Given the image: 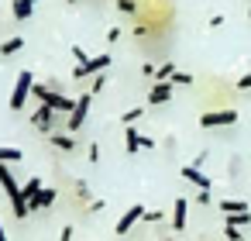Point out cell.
I'll use <instances>...</instances> for the list:
<instances>
[{
	"mask_svg": "<svg viewBox=\"0 0 251 241\" xmlns=\"http://www.w3.org/2000/svg\"><path fill=\"white\" fill-rule=\"evenodd\" d=\"M69 4H83V0H69Z\"/></svg>",
	"mask_w": 251,
	"mask_h": 241,
	"instance_id": "34",
	"label": "cell"
},
{
	"mask_svg": "<svg viewBox=\"0 0 251 241\" xmlns=\"http://www.w3.org/2000/svg\"><path fill=\"white\" fill-rule=\"evenodd\" d=\"M35 4H38V0H14V4H11V14H14L18 21H28V18L35 14Z\"/></svg>",
	"mask_w": 251,
	"mask_h": 241,
	"instance_id": "14",
	"label": "cell"
},
{
	"mask_svg": "<svg viewBox=\"0 0 251 241\" xmlns=\"http://www.w3.org/2000/svg\"><path fill=\"white\" fill-rule=\"evenodd\" d=\"M90 104H93V93H83L79 100H76V110L69 114V121H66V128H69V134H76L83 124H86V114H90Z\"/></svg>",
	"mask_w": 251,
	"mask_h": 241,
	"instance_id": "6",
	"label": "cell"
},
{
	"mask_svg": "<svg viewBox=\"0 0 251 241\" xmlns=\"http://www.w3.org/2000/svg\"><path fill=\"white\" fill-rule=\"evenodd\" d=\"M237 90H251V73H248V76H241V80H237Z\"/></svg>",
	"mask_w": 251,
	"mask_h": 241,
	"instance_id": "30",
	"label": "cell"
},
{
	"mask_svg": "<svg viewBox=\"0 0 251 241\" xmlns=\"http://www.w3.org/2000/svg\"><path fill=\"white\" fill-rule=\"evenodd\" d=\"M138 117H141V107H131L127 114H121V121H124L127 128H134V124H138Z\"/></svg>",
	"mask_w": 251,
	"mask_h": 241,
	"instance_id": "22",
	"label": "cell"
},
{
	"mask_svg": "<svg viewBox=\"0 0 251 241\" xmlns=\"http://www.w3.org/2000/svg\"><path fill=\"white\" fill-rule=\"evenodd\" d=\"M55 121H59V110H52L49 104H42V107L31 114V124H35L42 134H55Z\"/></svg>",
	"mask_w": 251,
	"mask_h": 241,
	"instance_id": "7",
	"label": "cell"
},
{
	"mask_svg": "<svg viewBox=\"0 0 251 241\" xmlns=\"http://www.w3.org/2000/svg\"><path fill=\"white\" fill-rule=\"evenodd\" d=\"M179 176H182L186 183H193L196 189H210V186H213V183H210V176H206V172H200V165H182V169H179Z\"/></svg>",
	"mask_w": 251,
	"mask_h": 241,
	"instance_id": "9",
	"label": "cell"
},
{
	"mask_svg": "<svg viewBox=\"0 0 251 241\" xmlns=\"http://www.w3.org/2000/svg\"><path fill=\"white\" fill-rule=\"evenodd\" d=\"M0 162L18 165V162H21V152H18V148H7V145H0Z\"/></svg>",
	"mask_w": 251,
	"mask_h": 241,
	"instance_id": "19",
	"label": "cell"
},
{
	"mask_svg": "<svg viewBox=\"0 0 251 241\" xmlns=\"http://www.w3.org/2000/svg\"><path fill=\"white\" fill-rule=\"evenodd\" d=\"M162 220V210H145V220L141 224H158Z\"/></svg>",
	"mask_w": 251,
	"mask_h": 241,
	"instance_id": "27",
	"label": "cell"
},
{
	"mask_svg": "<svg viewBox=\"0 0 251 241\" xmlns=\"http://www.w3.org/2000/svg\"><path fill=\"white\" fill-rule=\"evenodd\" d=\"M230 124H237V110H234V107L200 114V128H230Z\"/></svg>",
	"mask_w": 251,
	"mask_h": 241,
	"instance_id": "4",
	"label": "cell"
},
{
	"mask_svg": "<svg viewBox=\"0 0 251 241\" xmlns=\"http://www.w3.org/2000/svg\"><path fill=\"white\" fill-rule=\"evenodd\" d=\"M59 238H62V241H73V224H66V227H62V234H59Z\"/></svg>",
	"mask_w": 251,
	"mask_h": 241,
	"instance_id": "32",
	"label": "cell"
},
{
	"mask_svg": "<svg viewBox=\"0 0 251 241\" xmlns=\"http://www.w3.org/2000/svg\"><path fill=\"white\" fill-rule=\"evenodd\" d=\"M110 62H114V59H110L107 52H103V55H90L83 66H76V69H73V76H76V80H93V76L107 73V69H110Z\"/></svg>",
	"mask_w": 251,
	"mask_h": 241,
	"instance_id": "3",
	"label": "cell"
},
{
	"mask_svg": "<svg viewBox=\"0 0 251 241\" xmlns=\"http://www.w3.org/2000/svg\"><path fill=\"white\" fill-rule=\"evenodd\" d=\"M141 220H145V207H141V203H134V207H127V210H124V217L114 224V234H117V238H124V234H131V231H134V224H141Z\"/></svg>",
	"mask_w": 251,
	"mask_h": 241,
	"instance_id": "5",
	"label": "cell"
},
{
	"mask_svg": "<svg viewBox=\"0 0 251 241\" xmlns=\"http://www.w3.org/2000/svg\"><path fill=\"white\" fill-rule=\"evenodd\" d=\"M172 90H176V86H172L169 80L155 83V86L148 90V104H155V107H158V104H169V100H172Z\"/></svg>",
	"mask_w": 251,
	"mask_h": 241,
	"instance_id": "11",
	"label": "cell"
},
{
	"mask_svg": "<svg viewBox=\"0 0 251 241\" xmlns=\"http://www.w3.org/2000/svg\"><path fill=\"white\" fill-rule=\"evenodd\" d=\"M97 159H100V145L93 141V145H90V162H97Z\"/></svg>",
	"mask_w": 251,
	"mask_h": 241,
	"instance_id": "31",
	"label": "cell"
},
{
	"mask_svg": "<svg viewBox=\"0 0 251 241\" xmlns=\"http://www.w3.org/2000/svg\"><path fill=\"white\" fill-rule=\"evenodd\" d=\"M49 141H52V148H59V152H76L73 134H49Z\"/></svg>",
	"mask_w": 251,
	"mask_h": 241,
	"instance_id": "16",
	"label": "cell"
},
{
	"mask_svg": "<svg viewBox=\"0 0 251 241\" xmlns=\"http://www.w3.org/2000/svg\"><path fill=\"white\" fill-rule=\"evenodd\" d=\"M248 18H251V11H248Z\"/></svg>",
	"mask_w": 251,
	"mask_h": 241,
	"instance_id": "35",
	"label": "cell"
},
{
	"mask_svg": "<svg viewBox=\"0 0 251 241\" xmlns=\"http://www.w3.org/2000/svg\"><path fill=\"white\" fill-rule=\"evenodd\" d=\"M169 83H172V86H193V76H189V73H172Z\"/></svg>",
	"mask_w": 251,
	"mask_h": 241,
	"instance_id": "21",
	"label": "cell"
},
{
	"mask_svg": "<svg viewBox=\"0 0 251 241\" xmlns=\"http://www.w3.org/2000/svg\"><path fill=\"white\" fill-rule=\"evenodd\" d=\"M224 224H230V227H241V231H244V227L251 224V210H248V214H230V217H224Z\"/></svg>",
	"mask_w": 251,
	"mask_h": 241,
	"instance_id": "18",
	"label": "cell"
},
{
	"mask_svg": "<svg viewBox=\"0 0 251 241\" xmlns=\"http://www.w3.org/2000/svg\"><path fill=\"white\" fill-rule=\"evenodd\" d=\"M73 59H76V66H83V62H86V59H90V55H86V52H83V49H79V45H73Z\"/></svg>",
	"mask_w": 251,
	"mask_h": 241,
	"instance_id": "28",
	"label": "cell"
},
{
	"mask_svg": "<svg viewBox=\"0 0 251 241\" xmlns=\"http://www.w3.org/2000/svg\"><path fill=\"white\" fill-rule=\"evenodd\" d=\"M35 93H38V100L42 104H49L52 110H59V114H73L76 110V100H69L66 93H59V90H49V86H35Z\"/></svg>",
	"mask_w": 251,
	"mask_h": 241,
	"instance_id": "2",
	"label": "cell"
},
{
	"mask_svg": "<svg viewBox=\"0 0 251 241\" xmlns=\"http://www.w3.org/2000/svg\"><path fill=\"white\" fill-rule=\"evenodd\" d=\"M103 86H107V76H103V73H100V76H93V80H90V93H100V90H103Z\"/></svg>",
	"mask_w": 251,
	"mask_h": 241,
	"instance_id": "24",
	"label": "cell"
},
{
	"mask_svg": "<svg viewBox=\"0 0 251 241\" xmlns=\"http://www.w3.org/2000/svg\"><path fill=\"white\" fill-rule=\"evenodd\" d=\"M196 203H200V207H210V203H213V193H210V189H200V193H196Z\"/></svg>",
	"mask_w": 251,
	"mask_h": 241,
	"instance_id": "26",
	"label": "cell"
},
{
	"mask_svg": "<svg viewBox=\"0 0 251 241\" xmlns=\"http://www.w3.org/2000/svg\"><path fill=\"white\" fill-rule=\"evenodd\" d=\"M172 73H176V62H172V59H165L162 66H155V76H158V83H162V80H172Z\"/></svg>",
	"mask_w": 251,
	"mask_h": 241,
	"instance_id": "20",
	"label": "cell"
},
{
	"mask_svg": "<svg viewBox=\"0 0 251 241\" xmlns=\"http://www.w3.org/2000/svg\"><path fill=\"white\" fill-rule=\"evenodd\" d=\"M0 241H7V231H4V224H0Z\"/></svg>",
	"mask_w": 251,
	"mask_h": 241,
	"instance_id": "33",
	"label": "cell"
},
{
	"mask_svg": "<svg viewBox=\"0 0 251 241\" xmlns=\"http://www.w3.org/2000/svg\"><path fill=\"white\" fill-rule=\"evenodd\" d=\"M25 49V38L21 35H14V38H7L4 45H0V59H11V55H18Z\"/></svg>",
	"mask_w": 251,
	"mask_h": 241,
	"instance_id": "15",
	"label": "cell"
},
{
	"mask_svg": "<svg viewBox=\"0 0 251 241\" xmlns=\"http://www.w3.org/2000/svg\"><path fill=\"white\" fill-rule=\"evenodd\" d=\"M117 11L121 14H138V4L134 0H117Z\"/></svg>",
	"mask_w": 251,
	"mask_h": 241,
	"instance_id": "23",
	"label": "cell"
},
{
	"mask_svg": "<svg viewBox=\"0 0 251 241\" xmlns=\"http://www.w3.org/2000/svg\"><path fill=\"white\" fill-rule=\"evenodd\" d=\"M124 148H127V155H134V152H141V148H155V141L145 138V134H138L134 128H127V131H124Z\"/></svg>",
	"mask_w": 251,
	"mask_h": 241,
	"instance_id": "8",
	"label": "cell"
},
{
	"mask_svg": "<svg viewBox=\"0 0 251 241\" xmlns=\"http://www.w3.org/2000/svg\"><path fill=\"white\" fill-rule=\"evenodd\" d=\"M55 196H59L55 189H49V186H42V193H38V196H35V200H31L28 207H31V210H49V207L55 203Z\"/></svg>",
	"mask_w": 251,
	"mask_h": 241,
	"instance_id": "12",
	"label": "cell"
},
{
	"mask_svg": "<svg viewBox=\"0 0 251 241\" xmlns=\"http://www.w3.org/2000/svg\"><path fill=\"white\" fill-rule=\"evenodd\" d=\"M76 196H79V200H90V186H86V183H76Z\"/></svg>",
	"mask_w": 251,
	"mask_h": 241,
	"instance_id": "29",
	"label": "cell"
},
{
	"mask_svg": "<svg viewBox=\"0 0 251 241\" xmlns=\"http://www.w3.org/2000/svg\"><path fill=\"white\" fill-rule=\"evenodd\" d=\"M224 234H227L230 241H244V231H241V227H230V224H224Z\"/></svg>",
	"mask_w": 251,
	"mask_h": 241,
	"instance_id": "25",
	"label": "cell"
},
{
	"mask_svg": "<svg viewBox=\"0 0 251 241\" xmlns=\"http://www.w3.org/2000/svg\"><path fill=\"white\" fill-rule=\"evenodd\" d=\"M217 207H220V214H224V217H230V214H248V203H244V200H234V196L217 200Z\"/></svg>",
	"mask_w": 251,
	"mask_h": 241,
	"instance_id": "13",
	"label": "cell"
},
{
	"mask_svg": "<svg viewBox=\"0 0 251 241\" xmlns=\"http://www.w3.org/2000/svg\"><path fill=\"white\" fill-rule=\"evenodd\" d=\"M186 217H189V200L186 196H176V203H172V227L176 231H186L189 227Z\"/></svg>",
	"mask_w": 251,
	"mask_h": 241,
	"instance_id": "10",
	"label": "cell"
},
{
	"mask_svg": "<svg viewBox=\"0 0 251 241\" xmlns=\"http://www.w3.org/2000/svg\"><path fill=\"white\" fill-rule=\"evenodd\" d=\"M31 90H35V76H31V69L18 73V83H14V93H11V110H14V114L25 110V100L31 97Z\"/></svg>",
	"mask_w": 251,
	"mask_h": 241,
	"instance_id": "1",
	"label": "cell"
},
{
	"mask_svg": "<svg viewBox=\"0 0 251 241\" xmlns=\"http://www.w3.org/2000/svg\"><path fill=\"white\" fill-rule=\"evenodd\" d=\"M38 193H42V179H28V183L21 186V196H25L28 203H31V200H35Z\"/></svg>",
	"mask_w": 251,
	"mask_h": 241,
	"instance_id": "17",
	"label": "cell"
}]
</instances>
